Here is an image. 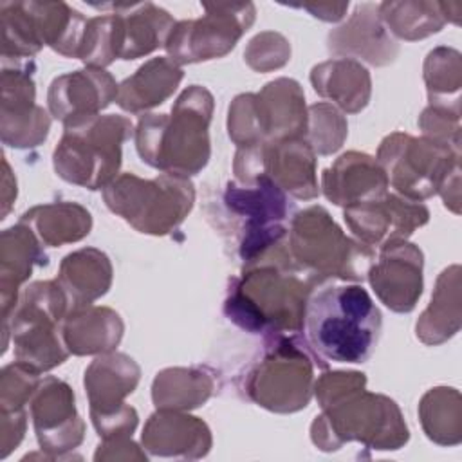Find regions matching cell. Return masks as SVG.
<instances>
[{
	"mask_svg": "<svg viewBox=\"0 0 462 462\" xmlns=\"http://www.w3.org/2000/svg\"><path fill=\"white\" fill-rule=\"evenodd\" d=\"M319 280L291 256L287 242L273 247L233 278L224 300L229 321L251 334H298Z\"/></svg>",
	"mask_w": 462,
	"mask_h": 462,
	"instance_id": "1",
	"label": "cell"
},
{
	"mask_svg": "<svg viewBox=\"0 0 462 462\" xmlns=\"http://www.w3.org/2000/svg\"><path fill=\"white\" fill-rule=\"evenodd\" d=\"M213 108V94L202 85H189L170 114L139 116L134 141L141 161L171 175L191 177L202 171L211 157Z\"/></svg>",
	"mask_w": 462,
	"mask_h": 462,
	"instance_id": "2",
	"label": "cell"
},
{
	"mask_svg": "<svg viewBox=\"0 0 462 462\" xmlns=\"http://www.w3.org/2000/svg\"><path fill=\"white\" fill-rule=\"evenodd\" d=\"M383 316L363 285H323L305 307V341L325 363H365L372 357Z\"/></svg>",
	"mask_w": 462,
	"mask_h": 462,
	"instance_id": "3",
	"label": "cell"
},
{
	"mask_svg": "<svg viewBox=\"0 0 462 462\" xmlns=\"http://www.w3.org/2000/svg\"><path fill=\"white\" fill-rule=\"evenodd\" d=\"M321 410L310 424V440L321 451H337L346 442H361L375 451H395L410 439L397 402L366 388L352 390Z\"/></svg>",
	"mask_w": 462,
	"mask_h": 462,
	"instance_id": "4",
	"label": "cell"
},
{
	"mask_svg": "<svg viewBox=\"0 0 462 462\" xmlns=\"http://www.w3.org/2000/svg\"><path fill=\"white\" fill-rule=\"evenodd\" d=\"M63 135L52 152L60 179L90 191L106 188L123 162V144L135 126L121 114H97L63 125Z\"/></svg>",
	"mask_w": 462,
	"mask_h": 462,
	"instance_id": "5",
	"label": "cell"
},
{
	"mask_svg": "<svg viewBox=\"0 0 462 462\" xmlns=\"http://www.w3.org/2000/svg\"><path fill=\"white\" fill-rule=\"evenodd\" d=\"M327 368L298 334L265 336L260 357L244 375V392L254 404L274 413H294L314 395V370Z\"/></svg>",
	"mask_w": 462,
	"mask_h": 462,
	"instance_id": "6",
	"label": "cell"
},
{
	"mask_svg": "<svg viewBox=\"0 0 462 462\" xmlns=\"http://www.w3.org/2000/svg\"><path fill=\"white\" fill-rule=\"evenodd\" d=\"M69 310V300L56 280L27 285L9 316L2 318V354L11 337L14 361L32 372L42 375L60 366L70 354L61 336V323Z\"/></svg>",
	"mask_w": 462,
	"mask_h": 462,
	"instance_id": "7",
	"label": "cell"
},
{
	"mask_svg": "<svg viewBox=\"0 0 462 462\" xmlns=\"http://www.w3.org/2000/svg\"><path fill=\"white\" fill-rule=\"evenodd\" d=\"M287 245L292 260L319 282H363L375 262L374 249L350 238L323 206H309L292 215Z\"/></svg>",
	"mask_w": 462,
	"mask_h": 462,
	"instance_id": "8",
	"label": "cell"
},
{
	"mask_svg": "<svg viewBox=\"0 0 462 462\" xmlns=\"http://www.w3.org/2000/svg\"><path fill=\"white\" fill-rule=\"evenodd\" d=\"M106 208L143 235L164 236L175 231L195 204L189 177L161 173L141 179L135 173L117 175L103 188Z\"/></svg>",
	"mask_w": 462,
	"mask_h": 462,
	"instance_id": "9",
	"label": "cell"
},
{
	"mask_svg": "<svg viewBox=\"0 0 462 462\" xmlns=\"http://www.w3.org/2000/svg\"><path fill=\"white\" fill-rule=\"evenodd\" d=\"M220 202L238 231V256L244 267L287 242L294 208L269 175L262 173L249 182L227 180Z\"/></svg>",
	"mask_w": 462,
	"mask_h": 462,
	"instance_id": "10",
	"label": "cell"
},
{
	"mask_svg": "<svg viewBox=\"0 0 462 462\" xmlns=\"http://www.w3.org/2000/svg\"><path fill=\"white\" fill-rule=\"evenodd\" d=\"M305 130V92L292 78H276L260 92L238 94L227 108V135L236 148L303 137Z\"/></svg>",
	"mask_w": 462,
	"mask_h": 462,
	"instance_id": "11",
	"label": "cell"
},
{
	"mask_svg": "<svg viewBox=\"0 0 462 462\" xmlns=\"http://www.w3.org/2000/svg\"><path fill=\"white\" fill-rule=\"evenodd\" d=\"M388 184L402 197L422 202L439 195L448 177L460 170V150L430 137L388 134L375 155Z\"/></svg>",
	"mask_w": 462,
	"mask_h": 462,
	"instance_id": "12",
	"label": "cell"
},
{
	"mask_svg": "<svg viewBox=\"0 0 462 462\" xmlns=\"http://www.w3.org/2000/svg\"><path fill=\"white\" fill-rule=\"evenodd\" d=\"M204 14L175 23L164 49L177 65L218 60L229 54L256 18L253 2L202 4Z\"/></svg>",
	"mask_w": 462,
	"mask_h": 462,
	"instance_id": "13",
	"label": "cell"
},
{
	"mask_svg": "<svg viewBox=\"0 0 462 462\" xmlns=\"http://www.w3.org/2000/svg\"><path fill=\"white\" fill-rule=\"evenodd\" d=\"M32 58H2L0 135L11 148H34L51 130V114L36 105Z\"/></svg>",
	"mask_w": 462,
	"mask_h": 462,
	"instance_id": "14",
	"label": "cell"
},
{
	"mask_svg": "<svg viewBox=\"0 0 462 462\" xmlns=\"http://www.w3.org/2000/svg\"><path fill=\"white\" fill-rule=\"evenodd\" d=\"M34 433L43 458H67L85 439V420L76 411L72 388L54 377L40 379L29 401Z\"/></svg>",
	"mask_w": 462,
	"mask_h": 462,
	"instance_id": "15",
	"label": "cell"
},
{
	"mask_svg": "<svg viewBox=\"0 0 462 462\" xmlns=\"http://www.w3.org/2000/svg\"><path fill=\"white\" fill-rule=\"evenodd\" d=\"M343 218L357 240L383 249L388 244L408 240L426 226L430 209L399 193H384L379 199L345 208Z\"/></svg>",
	"mask_w": 462,
	"mask_h": 462,
	"instance_id": "16",
	"label": "cell"
},
{
	"mask_svg": "<svg viewBox=\"0 0 462 462\" xmlns=\"http://www.w3.org/2000/svg\"><path fill=\"white\" fill-rule=\"evenodd\" d=\"M379 251V258L370 265L366 280L384 307L408 314L422 294L424 254L419 245L408 240L388 244Z\"/></svg>",
	"mask_w": 462,
	"mask_h": 462,
	"instance_id": "17",
	"label": "cell"
},
{
	"mask_svg": "<svg viewBox=\"0 0 462 462\" xmlns=\"http://www.w3.org/2000/svg\"><path fill=\"white\" fill-rule=\"evenodd\" d=\"M119 85L105 69L85 67L56 76L47 92L49 114L63 125L97 116L117 99Z\"/></svg>",
	"mask_w": 462,
	"mask_h": 462,
	"instance_id": "18",
	"label": "cell"
},
{
	"mask_svg": "<svg viewBox=\"0 0 462 462\" xmlns=\"http://www.w3.org/2000/svg\"><path fill=\"white\" fill-rule=\"evenodd\" d=\"M327 49L334 56L384 67L399 56V43L384 27L375 4H361L350 18L327 36Z\"/></svg>",
	"mask_w": 462,
	"mask_h": 462,
	"instance_id": "19",
	"label": "cell"
},
{
	"mask_svg": "<svg viewBox=\"0 0 462 462\" xmlns=\"http://www.w3.org/2000/svg\"><path fill=\"white\" fill-rule=\"evenodd\" d=\"M141 444L152 457L197 460L209 453L213 437L209 426L195 415L157 410L143 428Z\"/></svg>",
	"mask_w": 462,
	"mask_h": 462,
	"instance_id": "20",
	"label": "cell"
},
{
	"mask_svg": "<svg viewBox=\"0 0 462 462\" xmlns=\"http://www.w3.org/2000/svg\"><path fill=\"white\" fill-rule=\"evenodd\" d=\"M388 177L375 157L365 152H345L321 173L325 199L336 206L348 208L368 202L388 193Z\"/></svg>",
	"mask_w": 462,
	"mask_h": 462,
	"instance_id": "21",
	"label": "cell"
},
{
	"mask_svg": "<svg viewBox=\"0 0 462 462\" xmlns=\"http://www.w3.org/2000/svg\"><path fill=\"white\" fill-rule=\"evenodd\" d=\"M96 7L112 9L116 14L117 58L125 61L137 60L164 47L177 23L166 9L152 2L106 4Z\"/></svg>",
	"mask_w": 462,
	"mask_h": 462,
	"instance_id": "22",
	"label": "cell"
},
{
	"mask_svg": "<svg viewBox=\"0 0 462 462\" xmlns=\"http://www.w3.org/2000/svg\"><path fill=\"white\" fill-rule=\"evenodd\" d=\"M262 173L278 188L298 200H312L319 195L316 153L303 137L260 144Z\"/></svg>",
	"mask_w": 462,
	"mask_h": 462,
	"instance_id": "23",
	"label": "cell"
},
{
	"mask_svg": "<svg viewBox=\"0 0 462 462\" xmlns=\"http://www.w3.org/2000/svg\"><path fill=\"white\" fill-rule=\"evenodd\" d=\"M141 379V368L128 354L106 352L96 356L85 368V393L88 413H108L125 406Z\"/></svg>",
	"mask_w": 462,
	"mask_h": 462,
	"instance_id": "24",
	"label": "cell"
},
{
	"mask_svg": "<svg viewBox=\"0 0 462 462\" xmlns=\"http://www.w3.org/2000/svg\"><path fill=\"white\" fill-rule=\"evenodd\" d=\"M45 245L22 222L2 231L0 236V300L2 318L9 316L20 298V287L34 267L47 265Z\"/></svg>",
	"mask_w": 462,
	"mask_h": 462,
	"instance_id": "25",
	"label": "cell"
},
{
	"mask_svg": "<svg viewBox=\"0 0 462 462\" xmlns=\"http://www.w3.org/2000/svg\"><path fill=\"white\" fill-rule=\"evenodd\" d=\"M125 323L110 307L85 305L67 312L61 336L72 356H99L117 348L123 339Z\"/></svg>",
	"mask_w": 462,
	"mask_h": 462,
	"instance_id": "26",
	"label": "cell"
},
{
	"mask_svg": "<svg viewBox=\"0 0 462 462\" xmlns=\"http://www.w3.org/2000/svg\"><path fill=\"white\" fill-rule=\"evenodd\" d=\"M314 92L345 114H359L372 97V78L366 67L350 58H332L310 70Z\"/></svg>",
	"mask_w": 462,
	"mask_h": 462,
	"instance_id": "27",
	"label": "cell"
},
{
	"mask_svg": "<svg viewBox=\"0 0 462 462\" xmlns=\"http://www.w3.org/2000/svg\"><path fill=\"white\" fill-rule=\"evenodd\" d=\"M112 262L97 247H81L69 253L54 278L69 300V307L78 309L92 305L105 296L112 285Z\"/></svg>",
	"mask_w": 462,
	"mask_h": 462,
	"instance_id": "28",
	"label": "cell"
},
{
	"mask_svg": "<svg viewBox=\"0 0 462 462\" xmlns=\"http://www.w3.org/2000/svg\"><path fill=\"white\" fill-rule=\"evenodd\" d=\"M182 78V67L168 56L152 58L119 83L116 103L125 112L148 114L173 96Z\"/></svg>",
	"mask_w": 462,
	"mask_h": 462,
	"instance_id": "29",
	"label": "cell"
},
{
	"mask_svg": "<svg viewBox=\"0 0 462 462\" xmlns=\"http://www.w3.org/2000/svg\"><path fill=\"white\" fill-rule=\"evenodd\" d=\"M460 323V265L455 263L439 274L430 305L415 323V334L424 345L435 346L451 339Z\"/></svg>",
	"mask_w": 462,
	"mask_h": 462,
	"instance_id": "30",
	"label": "cell"
},
{
	"mask_svg": "<svg viewBox=\"0 0 462 462\" xmlns=\"http://www.w3.org/2000/svg\"><path fill=\"white\" fill-rule=\"evenodd\" d=\"M47 247H61L88 236L92 229L90 211L72 200L40 204L27 209L20 220Z\"/></svg>",
	"mask_w": 462,
	"mask_h": 462,
	"instance_id": "31",
	"label": "cell"
},
{
	"mask_svg": "<svg viewBox=\"0 0 462 462\" xmlns=\"http://www.w3.org/2000/svg\"><path fill=\"white\" fill-rule=\"evenodd\" d=\"M215 390V377L204 366H170L153 377L152 401L157 410L189 411L202 406Z\"/></svg>",
	"mask_w": 462,
	"mask_h": 462,
	"instance_id": "32",
	"label": "cell"
},
{
	"mask_svg": "<svg viewBox=\"0 0 462 462\" xmlns=\"http://www.w3.org/2000/svg\"><path fill=\"white\" fill-rule=\"evenodd\" d=\"M40 43L65 58H78L88 18L65 2H25Z\"/></svg>",
	"mask_w": 462,
	"mask_h": 462,
	"instance_id": "33",
	"label": "cell"
},
{
	"mask_svg": "<svg viewBox=\"0 0 462 462\" xmlns=\"http://www.w3.org/2000/svg\"><path fill=\"white\" fill-rule=\"evenodd\" d=\"M377 9L388 32L404 42H417L428 38L439 32L448 23L442 2H383L377 5Z\"/></svg>",
	"mask_w": 462,
	"mask_h": 462,
	"instance_id": "34",
	"label": "cell"
},
{
	"mask_svg": "<svg viewBox=\"0 0 462 462\" xmlns=\"http://www.w3.org/2000/svg\"><path fill=\"white\" fill-rule=\"evenodd\" d=\"M419 419L426 437L439 446H457L462 440V399L451 386L428 390L419 402Z\"/></svg>",
	"mask_w": 462,
	"mask_h": 462,
	"instance_id": "35",
	"label": "cell"
},
{
	"mask_svg": "<svg viewBox=\"0 0 462 462\" xmlns=\"http://www.w3.org/2000/svg\"><path fill=\"white\" fill-rule=\"evenodd\" d=\"M422 78L428 90V105L460 106L462 56L453 47H435L422 65Z\"/></svg>",
	"mask_w": 462,
	"mask_h": 462,
	"instance_id": "36",
	"label": "cell"
},
{
	"mask_svg": "<svg viewBox=\"0 0 462 462\" xmlns=\"http://www.w3.org/2000/svg\"><path fill=\"white\" fill-rule=\"evenodd\" d=\"M0 23L2 58H32L43 49L25 2H2Z\"/></svg>",
	"mask_w": 462,
	"mask_h": 462,
	"instance_id": "37",
	"label": "cell"
},
{
	"mask_svg": "<svg viewBox=\"0 0 462 462\" xmlns=\"http://www.w3.org/2000/svg\"><path fill=\"white\" fill-rule=\"evenodd\" d=\"M348 135L345 114L332 103H314L307 106V130L303 139L310 144L316 155L336 153Z\"/></svg>",
	"mask_w": 462,
	"mask_h": 462,
	"instance_id": "38",
	"label": "cell"
},
{
	"mask_svg": "<svg viewBox=\"0 0 462 462\" xmlns=\"http://www.w3.org/2000/svg\"><path fill=\"white\" fill-rule=\"evenodd\" d=\"M78 60H81L87 67L94 69H105L116 60H119L114 13L88 18Z\"/></svg>",
	"mask_w": 462,
	"mask_h": 462,
	"instance_id": "39",
	"label": "cell"
},
{
	"mask_svg": "<svg viewBox=\"0 0 462 462\" xmlns=\"http://www.w3.org/2000/svg\"><path fill=\"white\" fill-rule=\"evenodd\" d=\"M244 60L249 69L262 74L282 69L291 60V43L276 31H262L249 40Z\"/></svg>",
	"mask_w": 462,
	"mask_h": 462,
	"instance_id": "40",
	"label": "cell"
},
{
	"mask_svg": "<svg viewBox=\"0 0 462 462\" xmlns=\"http://www.w3.org/2000/svg\"><path fill=\"white\" fill-rule=\"evenodd\" d=\"M40 384V374L14 361L0 374V410H23Z\"/></svg>",
	"mask_w": 462,
	"mask_h": 462,
	"instance_id": "41",
	"label": "cell"
},
{
	"mask_svg": "<svg viewBox=\"0 0 462 462\" xmlns=\"http://www.w3.org/2000/svg\"><path fill=\"white\" fill-rule=\"evenodd\" d=\"M417 123L424 137L460 150V106L428 105Z\"/></svg>",
	"mask_w": 462,
	"mask_h": 462,
	"instance_id": "42",
	"label": "cell"
},
{
	"mask_svg": "<svg viewBox=\"0 0 462 462\" xmlns=\"http://www.w3.org/2000/svg\"><path fill=\"white\" fill-rule=\"evenodd\" d=\"M92 424L101 437V440L119 439V437H132L139 424L137 410L130 404H125L108 413H92Z\"/></svg>",
	"mask_w": 462,
	"mask_h": 462,
	"instance_id": "43",
	"label": "cell"
},
{
	"mask_svg": "<svg viewBox=\"0 0 462 462\" xmlns=\"http://www.w3.org/2000/svg\"><path fill=\"white\" fill-rule=\"evenodd\" d=\"M2 415V437H0V458H5L23 439L27 430V411L23 410H0Z\"/></svg>",
	"mask_w": 462,
	"mask_h": 462,
	"instance_id": "44",
	"label": "cell"
},
{
	"mask_svg": "<svg viewBox=\"0 0 462 462\" xmlns=\"http://www.w3.org/2000/svg\"><path fill=\"white\" fill-rule=\"evenodd\" d=\"M94 460H146V453L132 440V437H119L101 440L94 453Z\"/></svg>",
	"mask_w": 462,
	"mask_h": 462,
	"instance_id": "45",
	"label": "cell"
},
{
	"mask_svg": "<svg viewBox=\"0 0 462 462\" xmlns=\"http://www.w3.org/2000/svg\"><path fill=\"white\" fill-rule=\"evenodd\" d=\"M301 9L309 11L314 18H319L323 22H339L345 18V13L348 9V2H323V4H303Z\"/></svg>",
	"mask_w": 462,
	"mask_h": 462,
	"instance_id": "46",
	"label": "cell"
},
{
	"mask_svg": "<svg viewBox=\"0 0 462 462\" xmlns=\"http://www.w3.org/2000/svg\"><path fill=\"white\" fill-rule=\"evenodd\" d=\"M439 195L442 197L444 206L455 215L460 213V170L453 171L448 180L442 184Z\"/></svg>",
	"mask_w": 462,
	"mask_h": 462,
	"instance_id": "47",
	"label": "cell"
},
{
	"mask_svg": "<svg viewBox=\"0 0 462 462\" xmlns=\"http://www.w3.org/2000/svg\"><path fill=\"white\" fill-rule=\"evenodd\" d=\"M2 166H4V179H2V217L0 218H5L16 199V177L11 173V166L5 157H2Z\"/></svg>",
	"mask_w": 462,
	"mask_h": 462,
	"instance_id": "48",
	"label": "cell"
}]
</instances>
